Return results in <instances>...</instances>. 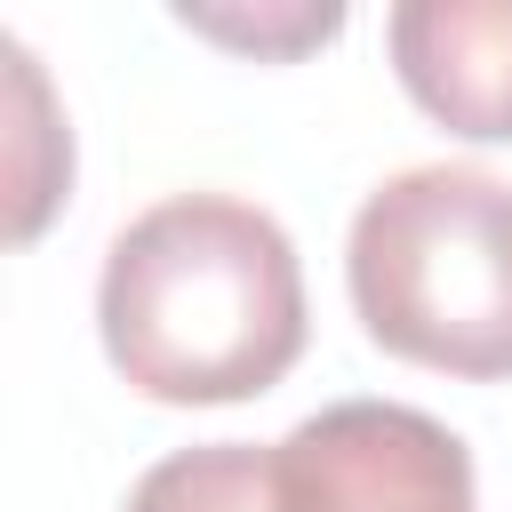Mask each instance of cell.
<instances>
[{
  "instance_id": "7",
  "label": "cell",
  "mask_w": 512,
  "mask_h": 512,
  "mask_svg": "<svg viewBox=\"0 0 512 512\" xmlns=\"http://www.w3.org/2000/svg\"><path fill=\"white\" fill-rule=\"evenodd\" d=\"M184 32L232 48V56H256V64H288L304 48H328L344 32V8L336 0H280V8H176Z\"/></svg>"
},
{
  "instance_id": "1",
  "label": "cell",
  "mask_w": 512,
  "mask_h": 512,
  "mask_svg": "<svg viewBox=\"0 0 512 512\" xmlns=\"http://www.w3.org/2000/svg\"><path fill=\"white\" fill-rule=\"evenodd\" d=\"M96 336L112 376L160 408H232L272 392L312 336L288 224L240 192L152 200L104 248Z\"/></svg>"
},
{
  "instance_id": "4",
  "label": "cell",
  "mask_w": 512,
  "mask_h": 512,
  "mask_svg": "<svg viewBox=\"0 0 512 512\" xmlns=\"http://www.w3.org/2000/svg\"><path fill=\"white\" fill-rule=\"evenodd\" d=\"M384 48L424 120L464 144H512V0H400Z\"/></svg>"
},
{
  "instance_id": "5",
  "label": "cell",
  "mask_w": 512,
  "mask_h": 512,
  "mask_svg": "<svg viewBox=\"0 0 512 512\" xmlns=\"http://www.w3.org/2000/svg\"><path fill=\"white\" fill-rule=\"evenodd\" d=\"M0 64H8V240H40L48 216L72 192V128L56 112V88L40 72V56L0 32Z\"/></svg>"
},
{
  "instance_id": "3",
  "label": "cell",
  "mask_w": 512,
  "mask_h": 512,
  "mask_svg": "<svg viewBox=\"0 0 512 512\" xmlns=\"http://www.w3.org/2000/svg\"><path fill=\"white\" fill-rule=\"evenodd\" d=\"M272 456L288 512H480L472 448L408 400H328Z\"/></svg>"
},
{
  "instance_id": "6",
  "label": "cell",
  "mask_w": 512,
  "mask_h": 512,
  "mask_svg": "<svg viewBox=\"0 0 512 512\" xmlns=\"http://www.w3.org/2000/svg\"><path fill=\"white\" fill-rule=\"evenodd\" d=\"M128 512H288V488H280V456L272 440H200V448H176L160 456L136 488H128Z\"/></svg>"
},
{
  "instance_id": "2",
  "label": "cell",
  "mask_w": 512,
  "mask_h": 512,
  "mask_svg": "<svg viewBox=\"0 0 512 512\" xmlns=\"http://www.w3.org/2000/svg\"><path fill=\"white\" fill-rule=\"evenodd\" d=\"M344 288L376 352L504 384L512 376V184L464 160L384 176L344 232Z\"/></svg>"
}]
</instances>
